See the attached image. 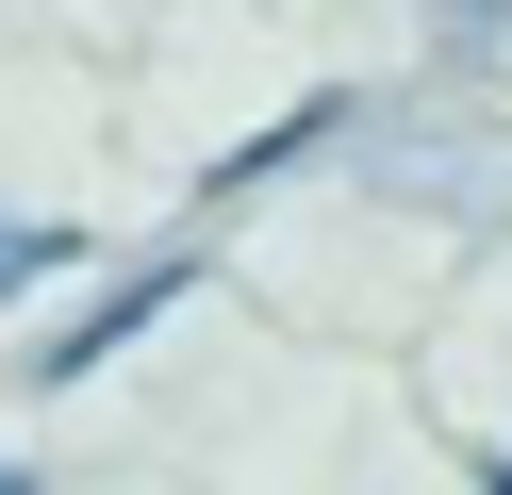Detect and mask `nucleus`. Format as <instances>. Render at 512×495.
Here are the masks:
<instances>
[{"instance_id": "nucleus-1", "label": "nucleus", "mask_w": 512, "mask_h": 495, "mask_svg": "<svg viewBox=\"0 0 512 495\" xmlns=\"http://www.w3.org/2000/svg\"><path fill=\"white\" fill-rule=\"evenodd\" d=\"M166 297H199V264H133V281H116V297H83V314L50 330V380H100V363L133 347V330L166 314Z\"/></svg>"}, {"instance_id": "nucleus-2", "label": "nucleus", "mask_w": 512, "mask_h": 495, "mask_svg": "<svg viewBox=\"0 0 512 495\" xmlns=\"http://www.w3.org/2000/svg\"><path fill=\"white\" fill-rule=\"evenodd\" d=\"M331 132H347V99H298V116H281V132H248L232 165H199V198H248V182H281V165H298V149H331Z\"/></svg>"}, {"instance_id": "nucleus-3", "label": "nucleus", "mask_w": 512, "mask_h": 495, "mask_svg": "<svg viewBox=\"0 0 512 495\" xmlns=\"http://www.w3.org/2000/svg\"><path fill=\"white\" fill-rule=\"evenodd\" d=\"M34 281H67V231H50V215H0V314H17Z\"/></svg>"}, {"instance_id": "nucleus-4", "label": "nucleus", "mask_w": 512, "mask_h": 495, "mask_svg": "<svg viewBox=\"0 0 512 495\" xmlns=\"http://www.w3.org/2000/svg\"><path fill=\"white\" fill-rule=\"evenodd\" d=\"M496 17H512V0H446V33H496Z\"/></svg>"}, {"instance_id": "nucleus-5", "label": "nucleus", "mask_w": 512, "mask_h": 495, "mask_svg": "<svg viewBox=\"0 0 512 495\" xmlns=\"http://www.w3.org/2000/svg\"><path fill=\"white\" fill-rule=\"evenodd\" d=\"M0 495H34V462H0Z\"/></svg>"}, {"instance_id": "nucleus-6", "label": "nucleus", "mask_w": 512, "mask_h": 495, "mask_svg": "<svg viewBox=\"0 0 512 495\" xmlns=\"http://www.w3.org/2000/svg\"><path fill=\"white\" fill-rule=\"evenodd\" d=\"M479 495H512V462H479Z\"/></svg>"}]
</instances>
